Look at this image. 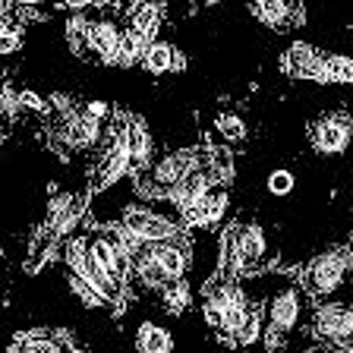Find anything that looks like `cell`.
<instances>
[{
  "label": "cell",
  "mask_w": 353,
  "mask_h": 353,
  "mask_svg": "<svg viewBox=\"0 0 353 353\" xmlns=\"http://www.w3.org/2000/svg\"><path fill=\"white\" fill-rule=\"evenodd\" d=\"M350 272H353V250L347 243L322 250L319 256L309 259L306 272H303V290L312 296H328L344 287Z\"/></svg>",
  "instance_id": "6da1fadb"
},
{
  "label": "cell",
  "mask_w": 353,
  "mask_h": 353,
  "mask_svg": "<svg viewBox=\"0 0 353 353\" xmlns=\"http://www.w3.org/2000/svg\"><path fill=\"white\" fill-rule=\"evenodd\" d=\"M303 303H306L303 284L281 287L278 294L268 300V306H265V331H262L265 350H278L287 334L296 331V325L303 322Z\"/></svg>",
  "instance_id": "7a4b0ae2"
},
{
  "label": "cell",
  "mask_w": 353,
  "mask_h": 353,
  "mask_svg": "<svg viewBox=\"0 0 353 353\" xmlns=\"http://www.w3.org/2000/svg\"><path fill=\"white\" fill-rule=\"evenodd\" d=\"M202 161H205V148H176V152L161 154V158H158V161H154L142 176H145L152 186H158L161 192H170L180 180H186V176H190Z\"/></svg>",
  "instance_id": "3957f363"
},
{
  "label": "cell",
  "mask_w": 353,
  "mask_h": 353,
  "mask_svg": "<svg viewBox=\"0 0 353 353\" xmlns=\"http://www.w3.org/2000/svg\"><path fill=\"white\" fill-rule=\"evenodd\" d=\"M117 224L130 228L132 234H139L145 243L183 240V230H180V224H176V221L164 218L161 212H154V208H148V205H126Z\"/></svg>",
  "instance_id": "277c9868"
},
{
  "label": "cell",
  "mask_w": 353,
  "mask_h": 353,
  "mask_svg": "<svg viewBox=\"0 0 353 353\" xmlns=\"http://www.w3.org/2000/svg\"><path fill=\"white\" fill-rule=\"evenodd\" d=\"M309 142L319 154L325 158H334V154H344L353 142V120L344 110H334V114H325L322 120L312 123L309 130Z\"/></svg>",
  "instance_id": "5b68a950"
},
{
  "label": "cell",
  "mask_w": 353,
  "mask_h": 353,
  "mask_svg": "<svg viewBox=\"0 0 353 353\" xmlns=\"http://www.w3.org/2000/svg\"><path fill=\"white\" fill-rule=\"evenodd\" d=\"M312 331L331 347L350 350L353 347V309L347 303H325L312 316Z\"/></svg>",
  "instance_id": "8992f818"
},
{
  "label": "cell",
  "mask_w": 353,
  "mask_h": 353,
  "mask_svg": "<svg viewBox=\"0 0 353 353\" xmlns=\"http://www.w3.org/2000/svg\"><path fill=\"white\" fill-rule=\"evenodd\" d=\"M126 26H120L114 16L101 13L88 22V57L104 66H117V54L123 44Z\"/></svg>",
  "instance_id": "52a82bcc"
},
{
  "label": "cell",
  "mask_w": 353,
  "mask_h": 353,
  "mask_svg": "<svg viewBox=\"0 0 353 353\" xmlns=\"http://www.w3.org/2000/svg\"><path fill=\"white\" fill-rule=\"evenodd\" d=\"M281 70L290 79H309L325 85V51H319L316 44L309 41H294L281 57Z\"/></svg>",
  "instance_id": "ba28073f"
},
{
  "label": "cell",
  "mask_w": 353,
  "mask_h": 353,
  "mask_svg": "<svg viewBox=\"0 0 353 353\" xmlns=\"http://www.w3.org/2000/svg\"><path fill=\"white\" fill-rule=\"evenodd\" d=\"M212 186L214 183H212V174H208V148H205V161L199 164V168L192 170L186 180H180V183L168 192V202L180 214H183V212H190L196 202H202V199L208 196V190H212Z\"/></svg>",
  "instance_id": "9c48e42d"
},
{
  "label": "cell",
  "mask_w": 353,
  "mask_h": 353,
  "mask_svg": "<svg viewBox=\"0 0 353 353\" xmlns=\"http://www.w3.org/2000/svg\"><path fill=\"white\" fill-rule=\"evenodd\" d=\"M236 240H240V262H243V274H252L259 268H265L268 262V236H265L262 224L256 221H246V224H236Z\"/></svg>",
  "instance_id": "30bf717a"
},
{
  "label": "cell",
  "mask_w": 353,
  "mask_h": 353,
  "mask_svg": "<svg viewBox=\"0 0 353 353\" xmlns=\"http://www.w3.org/2000/svg\"><path fill=\"white\" fill-rule=\"evenodd\" d=\"M250 13L274 32H287L294 22H303V16H306L296 3H287V0H256V3H250Z\"/></svg>",
  "instance_id": "8fae6325"
},
{
  "label": "cell",
  "mask_w": 353,
  "mask_h": 353,
  "mask_svg": "<svg viewBox=\"0 0 353 353\" xmlns=\"http://www.w3.org/2000/svg\"><path fill=\"white\" fill-rule=\"evenodd\" d=\"M126 130H130V154H132V174L139 176L142 170L152 168L154 154V139L148 132V123L139 114H126Z\"/></svg>",
  "instance_id": "7c38bea8"
},
{
  "label": "cell",
  "mask_w": 353,
  "mask_h": 353,
  "mask_svg": "<svg viewBox=\"0 0 353 353\" xmlns=\"http://www.w3.org/2000/svg\"><path fill=\"white\" fill-rule=\"evenodd\" d=\"M164 16H168L164 3H136V7H130V16H126V29L139 32V35L148 38V41H158Z\"/></svg>",
  "instance_id": "4fadbf2b"
},
{
  "label": "cell",
  "mask_w": 353,
  "mask_h": 353,
  "mask_svg": "<svg viewBox=\"0 0 353 353\" xmlns=\"http://www.w3.org/2000/svg\"><path fill=\"white\" fill-rule=\"evenodd\" d=\"M148 256L161 265L170 278H186V272H190V252H186V243L183 240L152 243V246H148Z\"/></svg>",
  "instance_id": "5bb4252c"
},
{
  "label": "cell",
  "mask_w": 353,
  "mask_h": 353,
  "mask_svg": "<svg viewBox=\"0 0 353 353\" xmlns=\"http://www.w3.org/2000/svg\"><path fill=\"white\" fill-rule=\"evenodd\" d=\"M136 353H174V334L154 322H142L132 338Z\"/></svg>",
  "instance_id": "9a60e30c"
},
{
  "label": "cell",
  "mask_w": 353,
  "mask_h": 353,
  "mask_svg": "<svg viewBox=\"0 0 353 353\" xmlns=\"http://www.w3.org/2000/svg\"><path fill=\"white\" fill-rule=\"evenodd\" d=\"M132 281L142 284V287H148V290H158V294H161L164 287H168L170 281H176V278H170V274L164 272L161 265L154 262V259L148 256V250H145L142 256L132 259Z\"/></svg>",
  "instance_id": "2e32d148"
},
{
  "label": "cell",
  "mask_w": 353,
  "mask_h": 353,
  "mask_svg": "<svg viewBox=\"0 0 353 353\" xmlns=\"http://www.w3.org/2000/svg\"><path fill=\"white\" fill-rule=\"evenodd\" d=\"M208 174H212L214 186H230L234 183L236 164H234V152H230V145H212L208 148Z\"/></svg>",
  "instance_id": "e0dca14e"
},
{
  "label": "cell",
  "mask_w": 353,
  "mask_h": 353,
  "mask_svg": "<svg viewBox=\"0 0 353 353\" xmlns=\"http://www.w3.org/2000/svg\"><path fill=\"white\" fill-rule=\"evenodd\" d=\"M243 274L240 262V240H236V228H228L221 234V278L236 281Z\"/></svg>",
  "instance_id": "ac0fdd59"
},
{
  "label": "cell",
  "mask_w": 353,
  "mask_h": 353,
  "mask_svg": "<svg viewBox=\"0 0 353 353\" xmlns=\"http://www.w3.org/2000/svg\"><path fill=\"white\" fill-rule=\"evenodd\" d=\"M174 51H176V48L170 41H164V38L152 41V44H148V51H145V57H142V70H145V73H152V76L170 73V70H174Z\"/></svg>",
  "instance_id": "d6986e66"
},
{
  "label": "cell",
  "mask_w": 353,
  "mask_h": 353,
  "mask_svg": "<svg viewBox=\"0 0 353 353\" xmlns=\"http://www.w3.org/2000/svg\"><path fill=\"white\" fill-rule=\"evenodd\" d=\"M88 16L85 13H70L63 22L66 29V44H70V51L76 57H88Z\"/></svg>",
  "instance_id": "ffe728a7"
},
{
  "label": "cell",
  "mask_w": 353,
  "mask_h": 353,
  "mask_svg": "<svg viewBox=\"0 0 353 353\" xmlns=\"http://www.w3.org/2000/svg\"><path fill=\"white\" fill-rule=\"evenodd\" d=\"M148 38H142L139 32L126 29L123 32V44H120V54H117V66H123V70H130V66H142V57H145L148 51Z\"/></svg>",
  "instance_id": "44dd1931"
},
{
  "label": "cell",
  "mask_w": 353,
  "mask_h": 353,
  "mask_svg": "<svg viewBox=\"0 0 353 353\" xmlns=\"http://www.w3.org/2000/svg\"><path fill=\"white\" fill-rule=\"evenodd\" d=\"M161 303L168 312H174V316H180V312H186V309L192 306V287L186 278H176L170 281L168 287L161 290Z\"/></svg>",
  "instance_id": "7402d4cb"
},
{
  "label": "cell",
  "mask_w": 353,
  "mask_h": 353,
  "mask_svg": "<svg viewBox=\"0 0 353 353\" xmlns=\"http://www.w3.org/2000/svg\"><path fill=\"white\" fill-rule=\"evenodd\" d=\"M63 262H66V272L85 274V268H88V234L70 236V240L63 243Z\"/></svg>",
  "instance_id": "603a6c76"
},
{
  "label": "cell",
  "mask_w": 353,
  "mask_h": 353,
  "mask_svg": "<svg viewBox=\"0 0 353 353\" xmlns=\"http://www.w3.org/2000/svg\"><path fill=\"white\" fill-rule=\"evenodd\" d=\"M353 85V57L325 54V85Z\"/></svg>",
  "instance_id": "cb8c5ba5"
},
{
  "label": "cell",
  "mask_w": 353,
  "mask_h": 353,
  "mask_svg": "<svg viewBox=\"0 0 353 353\" xmlns=\"http://www.w3.org/2000/svg\"><path fill=\"white\" fill-rule=\"evenodd\" d=\"M66 284H70V290H73L76 300H79L85 309H104V306H110V303L95 290V284H92V281L79 278V274H73V272H66Z\"/></svg>",
  "instance_id": "d4e9b609"
},
{
  "label": "cell",
  "mask_w": 353,
  "mask_h": 353,
  "mask_svg": "<svg viewBox=\"0 0 353 353\" xmlns=\"http://www.w3.org/2000/svg\"><path fill=\"white\" fill-rule=\"evenodd\" d=\"M214 130L221 132V139H224V145H234V142H243L246 139V123H243L240 114H234V110H224V114H218V120H214Z\"/></svg>",
  "instance_id": "484cf974"
},
{
  "label": "cell",
  "mask_w": 353,
  "mask_h": 353,
  "mask_svg": "<svg viewBox=\"0 0 353 353\" xmlns=\"http://www.w3.org/2000/svg\"><path fill=\"white\" fill-rule=\"evenodd\" d=\"M262 331H265L262 306H250V312H246V322H243V328L236 331L234 344H236V347H250V344H256V341H262Z\"/></svg>",
  "instance_id": "4316f807"
},
{
  "label": "cell",
  "mask_w": 353,
  "mask_h": 353,
  "mask_svg": "<svg viewBox=\"0 0 353 353\" xmlns=\"http://www.w3.org/2000/svg\"><path fill=\"white\" fill-rule=\"evenodd\" d=\"M7 353H76V350H66L60 347L54 338H38V341H19L13 338L7 347Z\"/></svg>",
  "instance_id": "83f0119b"
},
{
  "label": "cell",
  "mask_w": 353,
  "mask_h": 353,
  "mask_svg": "<svg viewBox=\"0 0 353 353\" xmlns=\"http://www.w3.org/2000/svg\"><path fill=\"white\" fill-rule=\"evenodd\" d=\"M228 186H212L205 196V212H208V228L212 224H221V218H224V212H228Z\"/></svg>",
  "instance_id": "f1b7e54d"
},
{
  "label": "cell",
  "mask_w": 353,
  "mask_h": 353,
  "mask_svg": "<svg viewBox=\"0 0 353 353\" xmlns=\"http://www.w3.org/2000/svg\"><path fill=\"white\" fill-rule=\"evenodd\" d=\"M0 114H3V120H10V123L22 114V95L13 82H3V92H0Z\"/></svg>",
  "instance_id": "f546056e"
},
{
  "label": "cell",
  "mask_w": 353,
  "mask_h": 353,
  "mask_svg": "<svg viewBox=\"0 0 353 353\" xmlns=\"http://www.w3.org/2000/svg\"><path fill=\"white\" fill-rule=\"evenodd\" d=\"M76 205V196L73 192H57V196L51 199V205H48V221H44V228H51V224H57L60 218H63L70 208Z\"/></svg>",
  "instance_id": "4dcf8cb0"
},
{
  "label": "cell",
  "mask_w": 353,
  "mask_h": 353,
  "mask_svg": "<svg viewBox=\"0 0 353 353\" xmlns=\"http://www.w3.org/2000/svg\"><path fill=\"white\" fill-rule=\"evenodd\" d=\"M19 95H22V110H32L38 117H51V101L48 98H41L32 88H19Z\"/></svg>",
  "instance_id": "1f68e13d"
},
{
  "label": "cell",
  "mask_w": 353,
  "mask_h": 353,
  "mask_svg": "<svg viewBox=\"0 0 353 353\" xmlns=\"http://www.w3.org/2000/svg\"><path fill=\"white\" fill-rule=\"evenodd\" d=\"M22 48V26L7 19V26L0 29V51L3 54H16Z\"/></svg>",
  "instance_id": "d6a6232c"
},
{
  "label": "cell",
  "mask_w": 353,
  "mask_h": 353,
  "mask_svg": "<svg viewBox=\"0 0 353 353\" xmlns=\"http://www.w3.org/2000/svg\"><path fill=\"white\" fill-rule=\"evenodd\" d=\"M290 190H294V174H290V170H272V176H268V192L287 196Z\"/></svg>",
  "instance_id": "836d02e7"
},
{
  "label": "cell",
  "mask_w": 353,
  "mask_h": 353,
  "mask_svg": "<svg viewBox=\"0 0 353 353\" xmlns=\"http://www.w3.org/2000/svg\"><path fill=\"white\" fill-rule=\"evenodd\" d=\"M54 341H57L60 347H66V350H76V353H82V344H79V338H76L70 328H54V334H51Z\"/></svg>",
  "instance_id": "e575fe53"
},
{
  "label": "cell",
  "mask_w": 353,
  "mask_h": 353,
  "mask_svg": "<svg viewBox=\"0 0 353 353\" xmlns=\"http://www.w3.org/2000/svg\"><path fill=\"white\" fill-rule=\"evenodd\" d=\"M82 110H85L88 117L101 120V123H104V120H110V104L108 101H98V98H95V101H85V104H82Z\"/></svg>",
  "instance_id": "d590c367"
},
{
  "label": "cell",
  "mask_w": 353,
  "mask_h": 353,
  "mask_svg": "<svg viewBox=\"0 0 353 353\" xmlns=\"http://www.w3.org/2000/svg\"><path fill=\"white\" fill-rule=\"evenodd\" d=\"M183 70H186V54H183V51H174V70H170V73L180 76Z\"/></svg>",
  "instance_id": "8d00e7d4"
},
{
  "label": "cell",
  "mask_w": 353,
  "mask_h": 353,
  "mask_svg": "<svg viewBox=\"0 0 353 353\" xmlns=\"http://www.w3.org/2000/svg\"><path fill=\"white\" fill-rule=\"evenodd\" d=\"M303 353H331V347H306ZM347 353V350H344Z\"/></svg>",
  "instance_id": "74e56055"
},
{
  "label": "cell",
  "mask_w": 353,
  "mask_h": 353,
  "mask_svg": "<svg viewBox=\"0 0 353 353\" xmlns=\"http://www.w3.org/2000/svg\"><path fill=\"white\" fill-rule=\"evenodd\" d=\"M347 246H350V250H353V234H350V243H347Z\"/></svg>",
  "instance_id": "f35d334b"
}]
</instances>
